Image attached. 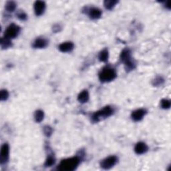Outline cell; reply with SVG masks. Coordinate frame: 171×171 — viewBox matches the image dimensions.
<instances>
[{
    "label": "cell",
    "instance_id": "3957f363",
    "mask_svg": "<svg viewBox=\"0 0 171 171\" xmlns=\"http://www.w3.org/2000/svg\"><path fill=\"white\" fill-rule=\"evenodd\" d=\"M113 113H114V110L112 108L109 106H105L102 109L94 113L92 117V120L93 122H98L103 119L110 117L113 114Z\"/></svg>",
    "mask_w": 171,
    "mask_h": 171
},
{
    "label": "cell",
    "instance_id": "d4e9b609",
    "mask_svg": "<svg viewBox=\"0 0 171 171\" xmlns=\"http://www.w3.org/2000/svg\"><path fill=\"white\" fill-rule=\"evenodd\" d=\"M154 85H160L162 84V83L163 82V79L161 78V77H158L155 80H154Z\"/></svg>",
    "mask_w": 171,
    "mask_h": 171
},
{
    "label": "cell",
    "instance_id": "603a6c76",
    "mask_svg": "<svg viewBox=\"0 0 171 171\" xmlns=\"http://www.w3.org/2000/svg\"><path fill=\"white\" fill-rule=\"evenodd\" d=\"M53 130L49 126H46L44 128V133L46 136H50L51 134H52Z\"/></svg>",
    "mask_w": 171,
    "mask_h": 171
},
{
    "label": "cell",
    "instance_id": "d6986e66",
    "mask_svg": "<svg viewBox=\"0 0 171 171\" xmlns=\"http://www.w3.org/2000/svg\"><path fill=\"white\" fill-rule=\"evenodd\" d=\"M16 6H17V4L14 2L9 1L6 3L5 9L9 12H13L16 9Z\"/></svg>",
    "mask_w": 171,
    "mask_h": 171
},
{
    "label": "cell",
    "instance_id": "44dd1931",
    "mask_svg": "<svg viewBox=\"0 0 171 171\" xmlns=\"http://www.w3.org/2000/svg\"><path fill=\"white\" fill-rule=\"evenodd\" d=\"M9 97V92L6 90H2L0 93V98L2 101H5Z\"/></svg>",
    "mask_w": 171,
    "mask_h": 171
},
{
    "label": "cell",
    "instance_id": "4fadbf2b",
    "mask_svg": "<svg viewBox=\"0 0 171 171\" xmlns=\"http://www.w3.org/2000/svg\"><path fill=\"white\" fill-rule=\"evenodd\" d=\"M48 41L44 38H38L34 41L33 44V47L34 48H44L47 46Z\"/></svg>",
    "mask_w": 171,
    "mask_h": 171
},
{
    "label": "cell",
    "instance_id": "30bf717a",
    "mask_svg": "<svg viewBox=\"0 0 171 171\" xmlns=\"http://www.w3.org/2000/svg\"><path fill=\"white\" fill-rule=\"evenodd\" d=\"M88 14L92 20H98L102 15V11L98 8H91L88 9Z\"/></svg>",
    "mask_w": 171,
    "mask_h": 171
},
{
    "label": "cell",
    "instance_id": "5b68a950",
    "mask_svg": "<svg viewBox=\"0 0 171 171\" xmlns=\"http://www.w3.org/2000/svg\"><path fill=\"white\" fill-rule=\"evenodd\" d=\"M21 30L20 27L15 24H12L6 28L4 32V38L9 40L14 39L20 34Z\"/></svg>",
    "mask_w": 171,
    "mask_h": 171
},
{
    "label": "cell",
    "instance_id": "7a4b0ae2",
    "mask_svg": "<svg viewBox=\"0 0 171 171\" xmlns=\"http://www.w3.org/2000/svg\"><path fill=\"white\" fill-rule=\"evenodd\" d=\"M120 58L121 62L124 64L125 68L127 71H131L135 68L136 64L132 60L131 51L129 49H124L122 51Z\"/></svg>",
    "mask_w": 171,
    "mask_h": 171
},
{
    "label": "cell",
    "instance_id": "5bb4252c",
    "mask_svg": "<svg viewBox=\"0 0 171 171\" xmlns=\"http://www.w3.org/2000/svg\"><path fill=\"white\" fill-rule=\"evenodd\" d=\"M78 100L80 102L86 103L89 100V93L87 90H83L82 92L80 93L78 96Z\"/></svg>",
    "mask_w": 171,
    "mask_h": 171
},
{
    "label": "cell",
    "instance_id": "8fae6325",
    "mask_svg": "<svg viewBox=\"0 0 171 171\" xmlns=\"http://www.w3.org/2000/svg\"><path fill=\"white\" fill-rule=\"evenodd\" d=\"M74 48V45L72 42L71 41H66V42H64L61 44L58 48L59 50L62 51V52H70L72 51Z\"/></svg>",
    "mask_w": 171,
    "mask_h": 171
},
{
    "label": "cell",
    "instance_id": "484cf974",
    "mask_svg": "<svg viewBox=\"0 0 171 171\" xmlns=\"http://www.w3.org/2000/svg\"><path fill=\"white\" fill-rule=\"evenodd\" d=\"M56 28L57 29V32H58V31H60V25H54V29H56ZM54 31L56 32V30H54Z\"/></svg>",
    "mask_w": 171,
    "mask_h": 171
},
{
    "label": "cell",
    "instance_id": "ac0fdd59",
    "mask_svg": "<svg viewBox=\"0 0 171 171\" xmlns=\"http://www.w3.org/2000/svg\"><path fill=\"white\" fill-rule=\"evenodd\" d=\"M1 46L2 49H7L12 46V41L10 40L7 39L5 38H2L1 39Z\"/></svg>",
    "mask_w": 171,
    "mask_h": 171
},
{
    "label": "cell",
    "instance_id": "6da1fadb",
    "mask_svg": "<svg viewBox=\"0 0 171 171\" xmlns=\"http://www.w3.org/2000/svg\"><path fill=\"white\" fill-rule=\"evenodd\" d=\"M80 163V159L78 156H74L61 161L58 169L60 170L72 171L75 170Z\"/></svg>",
    "mask_w": 171,
    "mask_h": 171
},
{
    "label": "cell",
    "instance_id": "9a60e30c",
    "mask_svg": "<svg viewBox=\"0 0 171 171\" xmlns=\"http://www.w3.org/2000/svg\"><path fill=\"white\" fill-rule=\"evenodd\" d=\"M108 57H109L108 51V50L104 49V50H103L102 51H101L100 52L98 58H99L100 61H101V62H107V61H108Z\"/></svg>",
    "mask_w": 171,
    "mask_h": 171
},
{
    "label": "cell",
    "instance_id": "8992f818",
    "mask_svg": "<svg viewBox=\"0 0 171 171\" xmlns=\"http://www.w3.org/2000/svg\"><path fill=\"white\" fill-rule=\"evenodd\" d=\"M118 162V158L116 156H110L102 160L100 166L104 169H110Z\"/></svg>",
    "mask_w": 171,
    "mask_h": 171
},
{
    "label": "cell",
    "instance_id": "7c38bea8",
    "mask_svg": "<svg viewBox=\"0 0 171 171\" xmlns=\"http://www.w3.org/2000/svg\"><path fill=\"white\" fill-rule=\"evenodd\" d=\"M148 149V148L146 144L143 143V142H140V143H137L136 146H135L134 151L138 154H143L146 153Z\"/></svg>",
    "mask_w": 171,
    "mask_h": 171
},
{
    "label": "cell",
    "instance_id": "52a82bcc",
    "mask_svg": "<svg viewBox=\"0 0 171 171\" xmlns=\"http://www.w3.org/2000/svg\"><path fill=\"white\" fill-rule=\"evenodd\" d=\"M9 154V146L7 143L4 144L1 148L0 153V163L2 164H5L8 161Z\"/></svg>",
    "mask_w": 171,
    "mask_h": 171
},
{
    "label": "cell",
    "instance_id": "4316f807",
    "mask_svg": "<svg viewBox=\"0 0 171 171\" xmlns=\"http://www.w3.org/2000/svg\"><path fill=\"white\" fill-rule=\"evenodd\" d=\"M166 6L167 7V8L168 9H170V2H166Z\"/></svg>",
    "mask_w": 171,
    "mask_h": 171
},
{
    "label": "cell",
    "instance_id": "2e32d148",
    "mask_svg": "<svg viewBox=\"0 0 171 171\" xmlns=\"http://www.w3.org/2000/svg\"><path fill=\"white\" fill-rule=\"evenodd\" d=\"M118 3V2L116 1V0H106L104 2V5L106 9L110 10V9L115 7V5H117Z\"/></svg>",
    "mask_w": 171,
    "mask_h": 171
},
{
    "label": "cell",
    "instance_id": "cb8c5ba5",
    "mask_svg": "<svg viewBox=\"0 0 171 171\" xmlns=\"http://www.w3.org/2000/svg\"><path fill=\"white\" fill-rule=\"evenodd\" d=\"M17 17L20 19V20H22V21H24L25 20L27 19V15L26 14H25V12H19L18 14H17Z\"/></svg>",
    "mask_w": 171,
    "mask_h": 171
},
{
    "label": "cell",
    "instance_id": "e0dca14e",
    "mask_svg": "<svg viewBox=\"0 0 171 171\" xmlns=\"http://www.w3.org/2000/svg\"><path fill=\"white\" fill-rule=\"evenodd\" d=\"M44 118V113L42 110H38L34 114V119L35 122H40L43 120Z\"/></svg>",
    "mask_w": 171,
    "mask_h": 171
},
{
    "label": "cell",
    "instance_id": "7402d4cb",
    "mask_svg": "<svg viewBox=\"0 0 171 171\" xmlns=\"http://www.w3.org/2000/svg\"><path fill=\"white\" fill-rule=\"evenodd\" d=\"M161 107L164 109H168L170 107V102L167 99H163L161 100Z\"/></svg>",
    "mask_w": 171,
    "mask_h": 171
},
{
    "label": "cell",
    "instance_id": "ffe728a7",
    "mask_svg": "<svg viewBox=\"0 0 171 171\" xmlns=\"http://www.w3.org/2000/svg\"><path fill=\"white\" fill-rule=\"evenodd\" d=\"M56 162V160H55V158L52 155H48V158L46 159V162H45L44 165L46 167H50L51 166L55 164Z\"/></svg>",
    "mask_w": 171,
    "mask_h": 171
},
{
    "label": "cell",
    "instance_id": "ba28073f",
    "mask_svg": "<svg viewBox=\"0 0 171 171\" xmlns=\"http://www.w3.org/2000/svg\"><path fill=\"white\" fill-rule=\"evenodd\" d=\"M34 12L37 16L42 15L46 9V4L42 1H36L34 3Z\"/></svg>",
    "mask_w": 171,
    "mask_h": 171
},
{
    "label": "cell",
    "instance_id": "9c48e42d",
    "mask_svg": "<svg viewBox=\"0 0 171 171\" xmlns=\"http://www.w3.org/2000/svg\"><path fill=\"white\" fill-rule=\"evenodd\" d=\"M146 114V110L143 109V108L137 109L136 110L132 112V114H131V117L132 118V120H133L134 121L138 122V121H140L143 118V117H144Z\"/></svg>",
    "mask_w": 171,
    "mask_h": 171
},
{
    "label": "cell",
    "instance_id": "277c9868",
    "mask_svg": "<svg viewBox=\"0 0 171 171\" xmlns=\"http://www.w3.org/2000/svg\"><path fill=\"white\" fill-rule=\"evenodd\" d=\"M116 78H117V72L112 67H104L99 74V79L102 82H111Z\"/></svg>",
    "mask_w": 171,
    "mask_h": 171
}]
</instances>
